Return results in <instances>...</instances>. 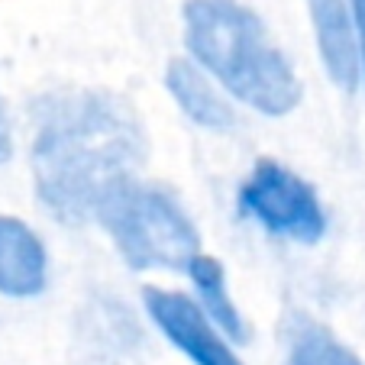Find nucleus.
<instances>
[{"label": "nucleus", "instance_id": "f257e3e1", "mask_svg": "<svg viewBox=\"0 0 365 365\" xmlns=\"http://www.w3.org/2000/svg\"><path fill=\"white\" fill-rule=\"evenodd\" d=\"M149 143L133 103L110 91L58 88L33 103L36 197L65 227L94 223L103 197L136 178Z\"/></svg>", "mask_w": 365, "mask_h": 365}, {"label": "nucleus", "instance_id": "f03ea898", "mask_svg": "<svg viewBox=\"0 0 365 365\" xmlns=\"http://www.w3.org/2000/svg\"><path fill=\"white\" fill-rule=\"evenodd\" d=\"M187 58L236 103L284 117L301 103V78L269 26L242 0H187L181 10Z\"/></svg>", "mask_w": 365, "mask_h": 365}, {"label": "nucleus", "instance_id": "7ed1b4c3", "mask_svg": "<svg viewBox=\"0 0 365 365\" xmlns=\"http://www.w3.org/2000/svg\"><path fill=\"white\" fill-rule=\"evenodd\" d=\"M94 223L136 272H185L200 252V236L181 200L168 187L130 178L97 207Z\"/></svg>", "mask_w": 365, "mask_h": 365}, {"label": "nucleus", "instance_id": "20e7f679", "mask_svg": "<svg viewBox=\"0 0 365 365\" xmlns=\"http://www.w3.org/2000/svg\"><path fill=\"white\" fill-rule=\"evenodd\" d=\"M236 210L275 240L320 242L327 236V207L307 178L275 159H259L236 194Z\"/></svg>", "mask_w": 365, "mask_h": 365}, {"label": "nucleus", "instance_id": "39448f33", "mask_svg": "<svg viewBox=\"0 0 365 365\" xmlns=\"http://www.w3.org/2000/svg\"><path fill=\"white\" fill-rule=\"evenodd\" d=\"M143 307L152 327L191 365H246L236 352V343L207 317L187 291L152 284L143 291Z\"/></svg>", "mask_w": 365, "mask_h": 365}, {"label": "nucleus", "instance_id": "423d86ee", "mask_svg": "<svg viewBox=\"0 0 365 365\" xmlns=\"http://www.w3.org/2000/svg\"><path fill=\"white\" fill-rule=\"evenodd\" d=\"M307 16L317 39L320 65L327 78L343 91L362 88V62H359L356 20L349 0H307Z\"/></svg>", "mask_w": 365, "mask_h": 365}, {"label": "nucleus", "instance_id": "0eeeda50", "mask_svg": "<svg viewBox=\"0 0 365 365\" xmlns=\"http://www.w3.org/2000/svg\"><path fill=\"white\" fill-rule=\"evenodd\" d=\"M48 288V249L20 217L0 214V294L26 301Z\"/></svg>", "mask_w": 365, "mask_h": 365}, {"label": "nucleus", "instance_id": "6e6552de", "mask_svg": "<svg viewBox=\"0 0 365 365\" xmlns=\"http://www.w3.org/2000/svg\"><path fill=\"white\" fill-rule=\"evenodd\" d=\"M165 88L175 107L207 133H227L236 126L233 97L207 75L194 58H175L165 68Z\"/></svg>", "mask_w": 365, "mask_h": 365}, {"label": "nucleus", "instance_id": "1a4fd4ad", "mask_svg": "<svg viewBox=\"0 0 365 365\" xmlns=\"http://www.w3.org/2000/svg\"><path fill=\"white\" fill-rule=\"evenodd\" d=\"M187 282H191V297L200 304L207 317L214 320L233 343H246L249 339V324L242 317L240 304H236L233 291H230V278L220 259L197 252L185 269Z\"/></svg>", "mask_w": 365, "mask_h": 365}, {"label": "nucleus", "instance_id": "9d476101", "mask_svg": "<svg viewBox=\"0 0 365 365\" xmlns=\"http://www.w3.org/2000/svg\"><path fill=\"white\" fill-rule=\"evenodd\" d=\"M284 365H365V362L327 324L294 314L284 324Z\"/></svg>", "mask_w": 365, "mask_h": 365}, {"label": "nucleus", "instance_id": "9b49d317", "mask_svg": "<svg viewBox=\"0 0 365 365\" xmlns=\"http://www.w3.org/2000/svg\"><path fill=\"white\" fill-rule=\"evenodd\" d=\"M10 155H14V126H10L7 107H4V97H0V165L10 162Z\"/></svg>", "mask_w": 365, "mask_h": 365}, {"label": "nucleus", "instance_id": "f8f14e48", "mask_svg": "<svg viewBox=\"0 0 365 365\" xmlns=\"http://www.w3.org/2000/svg\"><path fill=\"white\" fill-rule=\"evenodd\" d=\"M352 20H356V39H359V62H362V88H365V0H349Z\"/></svg>", "mask_w": 365, "mask_h": 365}]
</instances>
